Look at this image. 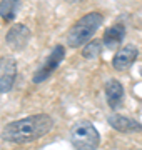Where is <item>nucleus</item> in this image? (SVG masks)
<instances>
[{
	"instance_id": "6e6552de",
	"label": "nucleus",
	"mask_w": 142,
	"mask_h": 150,
	"mask_svg": "<svg viewBox=\"0 0 142 150\" xmlns=\"http://www.w3.org/2000/svg\"><path fill=\"white\" fill-rule=\"evenodd\" d=\"M109 125L117 132H122V134H137L142 130V125L137 120H132L129 117H124V115H119V113H112L107 118Z\"/></svg>"
},
{
	"instance_id": "f03ea898",
	"label": "nucleus",
	"mask_w": 142,
	"mask_h": 150,
	"mask_svg": "<svg viewBox=\"0 0 142 150\" xmlns=\"http://www.w3.org/2000/svg\"><path fill=\"white\" fill-rule=\"evenodd\" d=\"M102 20H104V17L99 12H92V13H87L82 18H79L70 27L69 33H67V45L75 48V47L84 45V43H87L90 40V37L102 25Z\"/></svg>"
},
{
	"instance_id": "9b49d317",
	"label": "nucleus",
	"mask_w": 142,
	"mask_h": 150,
	"mask_svg": "<svg viewBox=\"0 0 142 150\" xmlns=\"http://www.w3.org/2000/svg\"><path fill=\"white\" fill-rule=\"evenodd\" d=\"M18 7H20V0H2L0 2V17L5 22L13 20Z\"/></svg>"
},
{
	"instance_id": "20e7f679",
	"label": "nucleus",
	"mask_w": 142,
	"mask_h": 150,
	"mask_svg": "<svg viewBox=\"0 0 142 150\" xmlns=\"http://www.w3.org/2000/svg\"><path fill=\"white\" fill-rule=\"evenodd\" d=\"M64 57H65V48L62 47V45H55L54 50H52V54L44 62V65L33 74V79H32L33 83H40V82L47 80L50 75L54 74V70L60 65V62L64 60Z\"/></svg>"
},
{
	"instance_id": "0eeeda50",
	"label": "nucleus",
	"mask_w": 142,
	"mask_h": 150,
	"mask_svg": "<svg viewBox=\"0 0 142 150\" xmlns=\"http://www.w3.org/2000/svg\"><path fill=\"white\" fill-rule=\"evenodd\" d=\"M136 59H137V47L132 45V43H129V45H124V47L114 55L112 65H114L115 70L126 72V70H129L132 67V64L136 62Z\"/></svg>"
},
{
	"instance_id": "7ed1b4c3",
	"label": "nucleus",
	"mask_w": 142,
	"mask_h": 150,
	"mask_svg": "<svg viewBox=\"0 0 142 150\" xmlns=\"http://www.w3.org/2000/svg\"><path fill=\"white\" fill-rule=\"evenodd\" d=\"M99 132L89 120H79L70 129V142L74 150H97Z\"/></svg>"
},
{
	"instance_id": "f8f14e48",
	"label": "nucleus",
	"mask_w": 142,
	"mask_h": 150,
	"mask_svg": "<svg viewBox=\"0 0 142 150\" xmlns=\"http://www.w3.org/2000/svg\"><path fill=\"white\" fill-rule=\"evenodd\" d=\"M100 54H102V42H100V40H90V42H87V45L82 48V55L89 60L97 59Z\"/></svg>"
},
{
	"instance_id": "f257e3e1",
	"label": "nucleus",
	"mask_w": 142,
	"mask_h": 150,
	"mask_svg": "<svg viewBox=\"0 0 142 150\" xmlns=\"http://www.w3.org/2000/svg\"><path fill=\"white\" fill-rule=\"evenodd\" d=\"M54 129V120L47 113H38L10 122L2 130V139L10 144H28L40 139Z\"/></svg>"
},
{
	"instance_id": "ddd939ff",
	"label": "nucleus",
	"mask_w": 142,
	"mask_h": 150,
	"mask_svg": "<svg viewBox=\"0 0 142 150\" xmlns=\"http://www.w3.org/2000/svg\"><path fill=\"white\" fill-rule=\"evenodd\" d=\"M69 2H80V0H69Z\"/></svg>"
},
{
	"instance_id": "9d476101",
	"label": "nucleus",
	"mask_w": 142,
	"mask_h": 150,
	"mask_svg": "<svg viewBox=\"0 0 142 150\" xmlns=\"http://www.w3.org/2000/svg\"><path fill=\"white\" fill-rule=\"evenodd\" d=\"M124 35H126V28H124V25H122V23H115V25H112V27H109L107 30H105L102 42H104V45L107 48H114V47H117V45L122 42Z\"/></svg>"
},
{
	"instance_id": "1a4fd4ad",
	"label": "nucleus",
	"mask_w": 142,
	"mask_h": 150,
	"mask_svg": "<svg viewBox=\"0 0 142 150\" xmlns=\"http://www.w3.org/2000/svg\"><path fill=\"white\" fill-rule=\"evenodd\" d=\"M105 98H107V103H109L110 108H117L122 103V98H124V87L122 83L117 80H109L105 83Z\"/></svg>"
},
{
	"instance_id": "423d86ee",
	"label": "nucleus",
	"mask_w": 142,
	"mask_h": 150,
	"mask_svg": "<svg viewBox=\"0 0 142 150\" xmlns=\"http://www.w3.org/2000/svg\"><path fill=\"white\" fill-rule=\"evenodd\" d=\"M28 38H30V30L23 23H17V25L10 27V30L7 32L5 42L13 50H22L28 43Z\"/></svg>"
},
{
	"instance_id": "39448f33",
	"label": "nucleus",
	"mask_w": 142,
	"mask_h": 150,
	"mask_svg": "<svg viewBox=\"0 0 142 150\" xmlns=\"http://www.w3.org/2000/svg\"><path fill=\"white\" fill-rule=\"evenodd\" d=\"M17 77V64L15 60L5 55L0 59V93H5L12 88Z\"/></svg>"
},
{
	"instance_id": "4468645a",
	"label": "nucleus",
	"mask_w": 142,
	"mask_h": 150,
	"mask_svg": "<svg viewBox=\"0 0 142 150\" xmlns=\"http://www.w3.org/2000/svg\"><path fill=\"white\" fill-rule=\"evenodd\" d=\"M141 75H142V69H141Z\"/></svg>"
}]
</instances>
